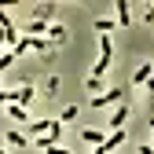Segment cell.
<instances>
[{"label":"cell","instance_id":"cell-1","mask_svg":"<svg viewBox=\"0 0 154 154\" xmlns=\"http://www.w3.org/2000/svg\"><path fill=\"white\" fill-rule=\"evenodd\" d=\"M121 99H125V88H106L103 95H95V99H88L95 110H103V106H121Z\"/></svg>","mask_w":154,"mask_h":154},{"label":"cell","instance_id":"cell-2","mask_svg":"<svg viewBox=\"0 0 154 154\" xmlns=\"http://www.w3.org/2000/svg\"><path fill=\"white\" fill-rule=\"evenodd\" d=\"M33 99H37V88H33V85H18V88H11V103H18V106L29 110Z\"/></svg>","mask_w":154,"mask_h":154},{"label":"cell","instance_id":"cell-3","mask_svg":"<svg viewBox=\"0 0 154 154\" xmlns=\"http://www.w3.org/2000/svg\"><path fill=\"white\" fill-rule=\"evenodd\" d=\"M55 125H59V118H55V121H48V118H44V121H29V125H26V136H29V140H37V136H48Z\"/></svg>","mask_w":154,"mask_h":154},{"label":"cell","instance_id":"cell-4","mask_svg":"<svg viewBox=\"0 0 154 154\" xmlns=\"http://www.w3.org/2000/svg\"><path fill=\"white\" fill-rule=\"evenodd\" d=\"M81 140L92 143V147H99V143H106V132L103 128H81Z\"/></svg>","mask_w":154,"mask_h":154},{"label":"cell","instance_id":"cell-5","mask_svg":"<svg viewBox=\"0 0 154 154\" xmlns=\"http://www.w3.org/2000/svg\"><path fill=\"white\" fill-rule=\"evenodd\" d=\"M8 118L18 121V125H29V110H26V106H18V103H8Z\"/></svg>","mask_w":154,"mask_h":154},{"label":"cell","instance_id":"cell-6","mask_svg":"<svg viewBox=\"0 0 154 154\" xmlns=\"http://www.w3.org/2000/svg\"><path fill=\"white\" fill-rule=\"evenodd\" d=\"M125 121H128V106L121 103L118 110H114V118H110V125H106V128H110V132H118V128H125Z\"/></svg>","mask_w":154,"mask_h":154},{"label":"cell","instance_id":"cell-7","mask_svg":"<svg viewBox=\"0 0 154 154\" xmlns=\"http://www.w3.org/2000/svg\"><path fill=\"white\" fill-rule=\"evenodd\" d=\"M33 18L51 26V18H55V4H37V8H33Z\"/></svg>","mask_w":154,"mask_h":154},{"label":"cell","instance_id":"cell-8","mask_svg":"<svg viewBox=\"0 0 154 154\" xmlns=\"http://www.w3.org/2000/svg\"><path fill=\"white\" fill-rule=\"evenodd\" d=\"M150 77H154V66H150V63H140L136 70H132V81H136V85H147Z\"/></svg>","mask_w":154,"mask_h":154},{"label":"cell","instance_id":"cell-9","mask_svg":"<svg viewBox=\"0 0 154 154\" xmlns=\"http://www.w3.org/2000/svg\"><path fill=\"white\" fill-rule=\"evenodd\" d=\"M4 143H8V147H26V143H29V136H26V132H18V128H8Z\"/></svg>","mask_w":154,"mask_h":154},{"label":"cell","instance_id":"cell-10","mask_svg":"<svg viewBox=\"0 0 154 154\" xmlns=\"http://www.w3.org/2000/svg\"><path fill=\"white\" fill-rule=\"evenodd\" d=\"M63 41H66V26L51 22V26H48V44H63Z\"/></svg>","mask_w":154,"mask_h":154},{"label":"cell","instance_id":"cell-11","mask_svg":"<svg viewBox=\"0 0 154 154\" xmlns=\"http://www.w3.org/2000/svg\"><path fill=\"white\" fill-rule=\"evenodd\" d=\"M114 11H118V22H121V26L132 22V8H128V0H118V4H114Z\"/></svg>","mask_w":154,"mask_h":154},{"label":"cell","instance_id":"cell-12","mask_svg":"<svg viewBox=\"0 0 154 154\" xmlns=\"http://www.w3.org/2000/svg\"><path fill=\"white\" fill-rule=\"evenodd\" d=\"M26 37H48V22H37V18H29V22H26Z\"/></svg>","mask_w":154,"mask_h":154},{"label":"cell","instance_id":"cell-13","mask_svg":"<svg viewBox=\"0 0 154 154\" xmlns=\"http://www.w3.org/2000/svg\"><path fill=\"white\" fill-rule=\"evenodd\" d=\"M121 143H125V128H118V132H110V136H106V143H103V147H106V154H110V150H118Z\"/></svg>","mask_w":154,"mask_h":154},{"label":"cell","instance_id":"cell-14","mask_svg":"<svg viewBox=\"0 0 154 154\" xmlns=\"http://www.w3.org/2000/svg\"><path fill=\"white\" fill-rule=\"evenodd\" d=\"M99 59H114V41L110 37H99Z\"/></svg>","mask_w":154,"mask_h":154},{"label":"cell","instance_id":"cell-15","mask_svg":"<svg viewBox=\"0 0 154 154\" xmlns=\"http://www.w3.org/2000/svg\"><path fill=\"white\" fill-rule=\"evenodd\" d=\"M110 29H114V18H95V33L99 37H110Z\"/></svg>","mask_w":154,"mask_h":154},{"label":"cell","instance_id":"cell-16","mask_svg":"<svg viewBox=\"0 0 154 154\" xmlns=\"http://www.w3.org/2000/svg\"><path fill=\"white\" fill-rule=\"evenodd\" d=\"M29 51H41V55H48V37H29Z\"/></svg>","mask_w":154,"mask_h":154},{"label":"cell","instance_id":"cell-17","mask_svg":"<svg viewBox=\"0 0 154 154\" xmlns=\"http://www.w3.org/2000/svg\"><path fill=\"white\" fill-rule=\"evenodd\" d=\"M106 70H110V59H99V63L92 66V73H88V77H99V81H103V73H106Z\"/></svg>","mask_w":154,"mask_h":154},{"label":"cell","instance_id":"cell-18","mask_svg":"<svg viewBox=\"0 0 154 154\" xmlns=\"http://www.w3.org/2000/svg\"><path fill=\"white\" fill-rule=\"evenodd\" d=\"M85 88H88L92 95H103V81H99V77H88V81H85Z\"/></svg>","mask_w":154,"mask_h":154},{"label":"cell","instance_id":"cell-19","mask_svg":"<svg viewBox=\"0 0 154 154\" xmlns=\"http://www.w3.org/2000/svg\"><path fill=\"white\" fill-rule=\"evenodd\" d=\"M59 121H63V125H70V121H77V106H66V110L59 114Z\"/></svg>","mask_w":154,"mask_h":154},{"label":"cell","instance_id":"cell-20","mask_svg":"<svg viewBox=\"0 0 154 154\" xmlns=\"http://www.w3.org/2000/svg\"><path fill=\"white\" fill-rule=\"evenodd\" d=\"M11 51H15V59H18V55H26V51H29V37H22V41H18Z\"/></svg>","mask_w":154,"mask_h":154},{"label":"cell","instance_id":"cell-21","mask_svg":"<svg viewBox=\"0 0 154 154\" xmlns=\"http://www.w3.org/2000/svg\"><path fill=\"white\" fill-rule=\"evenodd\" d=\"M11 63H15V51H4V55H0V70H8Z\"/></svg>","mask_w":154,"mask_h":154},{"label":"cell","instance_id":"cell-22","mask_svg":"<svg viewBox=\"0 0 154 154\" xmlns=\"http://www.w3.org/2000/svg\"><path fill=\"white\" fill-rule=\"evenodd\" d=\"M44 154H70V150H66V147H59V143H55V147H48Z\"/></svg>","mask_w":154,"mask_h":154},{"label":"cell","instance_id":"cell-23","mask_svg":"<svg viewBox=\"0 0 154 154\" xmlns=\"http://www.w3.org/2000/svg\"><path fill=\"white\" fill-rule=\"evenodd\" d=\"M0 48H8V29L0 26Z\"/></svg>","mask_w":154,"mask_h":154},{"label":"cell","instance_id":"cell-24","mask_svg":"<svg viewBox=\"0 0 154 154\" xmlns=\"http://www.w3.org/2000/svg\"><path fill=\"white\" fill-rule=\"evenodd\" d=\"M11 103V92H0V106H8Z\"/></svg>","mask_w":154,"mask_h":154},{"label":"cell","instance_id":"cell-25","mask_svg":"<svg viewBox=\"0 0 154 154\" xmlns=\"http://www.w3.org/2000/svg\"><path fill=\"white\" fill-rule=\"evenodd\" d=\"M143 18H147V22H154V4H150V8L143 11Z\"/></svg>","mask_w":154,"mask_h":154},{"label":"cell","instance_id":"cell-26","mask_svg":"<svg viewBox=\"0 0 154 154\" xmlns=\"http://www.w3.org/2000/svg\"><path fill=\"white\" fill-rule=\"evenodd\" d=\"M140 154H154V147L150 143H140Z\"/></svg>","mask_w":154,"mask_h":154},{"label":"cell","instance_id":"cell-27","mask_svg":"<svg viewBox=\"0 0 154 154\" xmlns=\"http://www.w3.org/2000/svg\"><path fill=\"white\" fill-rule=\"evenodd\" d=\"M143 88H147V92H150V95H154V77H150V81H147V85H143Z\"/></svg>","mask_w":154,"mask_h":154},{"label":"cell","instance_id":"cell-28","mask_svg":"<svg viewBox=\"0 0 154 154\" xmlns=\"http://www.w3.org/2000/svg\"><path fill=\"white\" fill-rule=\"evenodd\" d=\"M0 154H8V150H4V147H0Z\"/></svg>","mask_w":154,"mask_h":154},{"label":"cell","instance_id":"cell-29","mask_svg":"<svg viewBox=\"0 0 154 154\" xmlns=\"http://www.w3.org/2000/svg\"><path fill=\"white\" fill-rule=\"evenodd\" d=\"M150 128H154V118H150Z\"/></svg>","mask_w":154,"mask_h":154}]
</instances>
